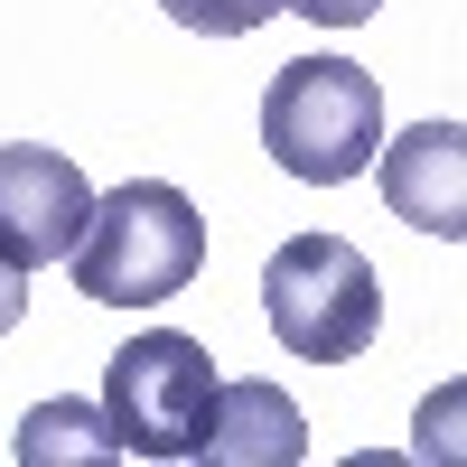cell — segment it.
<instances>
[{"label":"cell","mask_w":467,"mask_h":467,"mask_svg":"<svg viewBox=\"0 0 467 467\" xmlns=\"http://www.w3.org/2000/svg\"><path fill=\"white\" fill-rule=\"evenodd\" d=\"M262 308L299 365H356L383 327V281L346 234H290L262 271Z\"/></svg>","instance_id":"obj_3"},{"label":"cell","mask_w":467,"mask_h":467,"mask_svg":"<svg viewBox=\"0 0 467 467\" xmlns=\"http://www.w3.org/2000/svg\"><path fill=\"white\" fill-rule=\"evenodd\" d=\"M197 458H215V467H299L308 458V420H299V402L281 383H215Z\"/></svg>","instance_id":"obj_7"},{"label":"cell","mask_w":467,"mask_h":467,"mask_svg":"<svg viewBox=\"0 0 467 467\" xmlns=\"http://www.w3.org/2000/svg\"><path fill=\"white\" fill-rule=\"evenodd\" d=\"M281 10H299L308 28H356V19H374L383 0H281Z\"/></svg>","instance_id":"obj_10"},{"label":"cell","mask_w":467,"mask_h":467,"mask_svg":"<svg viewBox=\"0 0 467 467\" xmlns=\"http://www.w3.org/2000/svg\"><path fill=\"white\" fill-rule=\"evenodd\" d=\"M262 150L308 187H346L383 150V85L346 57H290L262 94Z\"/></svg>","instance_id":"obj_2"},{"label":"cell","mask_w":467,"mask_h":467,"mask_svg":"<svg viewBox=\"0 0 467 467\" xmlns=\"http://www.w3.org/2000/svg\"><path fill=\"white\" fill-rule=\"evenodd\" d=\"M66 262H75V290L103 308H160L206 271V215L169 178H122L112 197H94Z\"/></svg>","instance_id":"obj_1"},{"label":"cell","mask_w":467,"mask_h":467,"mask_svg":"<svg viewBox=\"0 0 467 467\" xmlns=\"http://www.w3.org/2000/svg\"><path fill=\"white\" fill-rule=\"evenodd\" d=\"M10 449H19V467H122L103 402H37V411H19Z\"/></svg>","instance_id":"obj_8"},{"label":"cell","mask_w":467,"mask_h":467,"mask_svg":"<svg viewBox=\"0 0 467 467\" xmlns=\"http://www.w3.org/2000/svg\"><path fill=\"white\" fill-rule=\"evenodd\" d=\"M374 160H383V206L402 224L440 234V244L467 234V131L458 122H411L402 140H383Z\"/></svg>","instance_id":"obj_6"},{"label":"cell","mask_w":467,"mask_h":467,"mask_svg":"<svg viewBox=\"0 0 467 467\" xmlns=\"http://www.w3.org/2000/svg\"><path fill=\"white\" fill-rule=\"evenodd\" d=\"M206 402H215V356L178 327H150L103 365V420L122 458H197Z\"/></svg>","instance_id":"obj_4"},{"label":"cell","mask_w":467,"mask_h":467,"mask_svg":"<svg viewBox=\"0 0 467 467\" xmlns=\"http://www.w3.org/2000/svg\"><path fill=\"white\" fill-rule=\"evenodd\" d=\"M85 215H94V187H85V169H75L66 150H47V140L0 150V262H10L19 281L66 262Z\"/></svg>","instance_id":"obj_5"},{"label":"cell","mask_w":467,"mask_h":467,"mask_svg":"<svg viewBox=\"0 0 467 467\" xmlns=\"http://www.w3.org/2000/svg\"><path fill=\"white\" fill-rule=\"evenodd\" d=\"M19 318H28V290H19V271H10V262H0V337H10Z\"/></svg>","instance_id":"obj_11"},{"label":"cell","mask_w":467,"mask_h":467,"mask_svg":"<svg viewBox=\"0 0 467 467\" xmlns=\"http://www.w3.org/2000/svg\"><path fill=\"white\" fill-rule=\"evenodd\" d=\"M160 10L197 37H253L262 19H281V0H160Z\"/></svg>","instance_id":"obj_9"}]
</instances>
